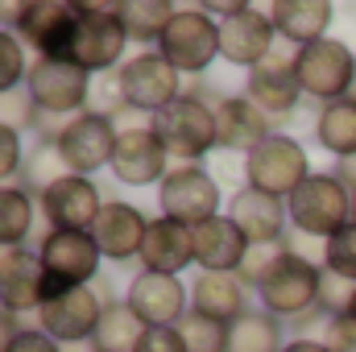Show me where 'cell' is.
Masks as SVG:
<instances>
[{"instance_id":"1","label":"cell","mask_w":356,"mask_h":352,"mask_svg":"<svg viewBox=\"0 0 356 352\" xmlns=\"http://www.w3.org/2000/svg\"><path fill=\"white\" fill-rule=\"evenodd\" d=\"M353 207H356V195L336 175H311L286 199L290 228L311 237V241H332L340 228H348Z\"/></svg>"},{"instance_id":"2","label":"cell","mask_w":356,"mask_h":352,"mask_svg":"<svg viewBox=\"0 0 356 352\" xmlns=\"http://www.w3.org/2000/svg\"><path fill=\"white\" fill-rule=\"evenodd\" d=\"M154 133L166 145L170 158H182L186 166H199V158H207L211 150H220L216 137V108L195 99V95H178L170 108H162L154 116Z\"/></svg>"},{"instance_id":"3","label":"cell","mask_w":356,"mask_h":352,"mask_svg":"<svg viewBox=\"0 0 356 352\" xmlns=\"http://www.w3.org/2000/svg\"><path fill=\"white\" fill-rule=\"evenodd\" d=\"M158 54L178 75H203L220 58V21H211L207 8H178L170 29L158 42Z\"/></svg>"},{"instance_id":"4","label":"cell","mask_w":356,"mask_h":352,"mask_svg":"<svg viewBox=\"0 0 356 352\" xmlns=\"http://www.w3.org/2000/svg\"><path fill=\"white\" fill-rule=\"evenodd\" d=\"M75 8H79V21H75L71 63H79L88 75L112 71L129 46V33L120 25V4H75Z\"/></svg>"},{"instance_id":"5","label":"cell","mask_w":356,"mask_h":352,"mask_svg":"<svg viewBox=\"0 0 356 352\" xmlns=\"http://www.w3.org/2000/svg\"><path fill=\"white\" fill-rule=\"evenodd\" d=\"M307 178H311V162H307L302 145L286 133H273L253 154H245V186H257L266 195L290 199Z\"/></svg>"},{"instance_id":"6","label":"cell","mask_w":356,"mask_h":352,"mask_svg":"<svg viewBox=\"0 0 356 352\" xmlns=\"http://www.w3.org/2000/svg\"><path fill=\"white\" fill-rule=\"evenodd\" d=\"M319 286H323V269L319 265L307 262V257H294V253H282L277 265L266 273V282L257 286V294H261L269 315L298 319V315L319 307Z\"/></svg>"},{"instance_id":"7","label":"cell","mask_w":356,"mask_h":352,"mask_svg":"<svg viewBox=\"0 0 356 352\" xmlns=\"http://www.w3.org/2000/svg\"><path fill=\"white\" fill-rule=\"evenodd\" d=\"M25 88L38 99L42 116H79V112H88L91 75L71 58H38V63H29Z\"/></svg>"},{"instance_id":"8","label":"cell","mask_w":356,"mask_h":352,"mask_svg":"<svg viewBox=\"0 0 356 352\" xmlns=\"http://www.w3.org/2000/svg\"><path fill=\"white\" fill-rule=\"evenodd\" d=\"M116 91L124 99V108L133 112H162L182 95V75L162 58V54H133L129 63H120L116 71Z\"/></svg>"},{"instance_id":"9","label":"cell","mask_w":356,"mask_h":352,"mask_svg":"<svg viewBox=\"0 0 356 352\" xmlns=\"http://www.w3.org/2000/svg\"><path fill=\"white\" fill-rule=\"evenodd\" d=\"M353 75H356L353 46H344L336 38H323V42L298 50V88L311 99H323V104L348 99Z\"/></svg>"},{"instance_id":"10","label":"cell","mask_w":356,"mask_h":352,"mask_svg":"<svg viewBox=\"0 0 356 352\" xmlns=\"http://www.w3.org/2000/svg\"><path fill=\"white\" fill-rule=\"evenodd\" d=\"M116 137H120V129H116V120L108 116V112H79V116H71L67 120V129L58 133V154H63V162L71 166V175H83L91 178L99 166H112V154H116Z\"/></svg>"},{"instance_id":"11","label":"cell","mask_w":356,"mask_h":352,"mask_svg":"<svg viewBox=\"0 0 356 352\" xmlns=\"http://www.w3.org/2000/svg\"><path fill=\"white\" fill-rule=\"evenodd\" d=\"M158 203L166 220L199 228L220 216V178L207 175L203 166H175L158 186Z\"/></svg>"},{"instance_id":"12","label":"cell","mask_w":356,"mask_h":352,"mask_svg":"<svg viewBox=\"0 0 356 352\" xmlns=\"http://www.w3.org/2000/svg\"><path fill=\"white\" fill-rule=\"evenodd\" d=\"M104 303L91 286H67L58 294H50L38 311V328L58 340V344H91L95 328H99Z\"/></svg>"},{"instance_id":"13","label":"cell","mask_w":356,"mask_h":352,"mask_svg":"<svg viewBox=\"0 0 356 352\" xmlns=\"http://www.w3.org/2000/svg\"><path fill=\"white\" fill-rule=\"evenodd\" d=\"M75 21H79V8L75 4H63V0H29L21 8L17 38L38 58H71Z\"/></svg>"},{"instance_id":"14","label":"cell","mask_w":356,"mask_h":352,"mask_svg":"<svg viewBox=\"0 0 356 352\" xmlns=\"http://www.w3.org/2000/svg\"><path fill=\"white\" fill-rule=\"evenodd\" d=\"M245 95H249L261 112H269V116L290 112V108L302 99V88H298V46L277 42L266 58L249 71Z\"/></svg>"},{"instance_id":"15","label":"cell","mask_w":356,"mask_h":352,"mask_svg":"<svg viewBox=\"0 0 356 352\" xmlns=\"http://www.w3.org/2000/svg\"><path fill=\"white\" fill-rule=\"evenodd\" d=\"M42 265H46V278L54 286H88L99 269V245L91 232H75V228H50L42 237V245L33 249Z\"/></svg>"},{"instance_id":"16","label":"cell","mask_w":356,"mask_h":352,"mask_svg":"<svg viewBox=\"0 0 356 352\" xmlns=\"http://www.w3.org/2000/svg\"><path fill=\"white\" fill-rule=\"evenodd\" d=\"M273 46H277L273 17L253 8V4H241L228 21H220V58L232 63V67H249L253 71Z\"/></svg>"},{"instance_id":"17","label":"cell","mask_w":356,"mask_h":352,"mask_svg":"<svg viewBox=\"0 0 356 352\" xmlns=\"http://www.w3.org/2000/svg\"><path fill=\"white\" fill-rule=\"evenodd\" d=\"M170 154L158 141L154 125H129L116 137V154H112V175L120 178L124 186H145V182H162L170 175L166 170Z\"/></svg>"},{"instance_id":"18","label":"cell","mask_w":356,"mask_h":352,"mask_svg":"<svg viewBox=\"0 0 356 352\" xmlns=\"http://www.w3.org/2000/svg\"><path fill=\"white\" fill-rule=\"evenodd\" d=\"M38 203H42V216L50 220V228H75V232H91L104 211L99 186L83 175L54 182L46 195H38Z\"/></svg>"},{"instance_id":"19","label":"cell","mask_w":356,"mask_h":352,"mask_svg":"<svg viewBox=\"0 0 356 352\" xmlns=\"http://www.w3.org/2000/svg\"><path fill=\"white\" fill-rule=\"evenodd\" d=\"M228 220L249 237V245H277L290 232V211L286 199L266 195L257 186H241L228 203Z\"/></svg>"},{"instance_id":"20","label":"cell","mask_w":356,"mask_h":352,"mask_svg":"<svg viewBox=\"0 0 356 352\" xmlns=\"http://www.w3.org/2000/svg\"><path fill=\"white\" fill-rule=\"evenodd\" d=\"M58 290H67V286H54L50 278H46V265L38 253H29V249H17L8 265L0 269V307L4 311H13V315H21V311H42V303L50 298V294H58Z\"/></svg>"},{"instance_id":"21","label":"cell","mask_w":356,"mask_h":352,"mask_svg":"<svg viewBox=\"0 0 356 352\" xmlns=\"http://www.w3.org/2000/svg\"><path fill=\"white\" fill-rule=\"evenodd\" d=\"M149 328H178L186 319V286L166 273H149L141 269L129 282V298H124Z\"/></svg>"},{"instance_id":"22","label":"cell","mask_w":356,"mask_h":352,"mask_svg":"<svg viewBox=\"0 0 356 352\" xmlns=\"http://www.w3.org/2000/svg\"><path fill=\"white\" fill-rule=\"evenodd\" d=\"M216 137H220V150L253 154L266 137H273V116L261 112L249 95H224L216 99Z\"/></svg>"},{"instance_id":"23","label":"cell","mask_w":356,"mask_h":352,"mask_svg":"<svg viewBox=\"0 0 356 352\" xmlns=\"http://www.w3.org/2000/svg\"><path fill=\"white\" fill-rule=\"evenodd\" d=\"M195 237V265L203 273H241V265L249 257V237L228 220V216H216L199 228H191Z\"/></svg>"},{"instance_id":"24","label":"cell","mask_w":356,"mask_h":352,"mask_svg":"<svg viewBox=\"0 0 356 352\" xmlns=\"http://www.w3.org/2000/svg\"><path fill=\"white\" fill-rule=\"evenodd\" d=\"M141 269L149 273H166V278H178L186 265H195V237L186 224L178 220H149V232L141 241V253H137Z\"/></svg>"},{"instance_id":"25","label":"cell","mask_w":356,"mask_h":352,"mask_svg":"<svg viewBox=\"0 0 356 352\" xmlns=\"http://www.w3.org/2000/svg\"><path fill=\"white\" fill-rule=\"evenodd\" d=\"M145 232H149V220H145L133 203H120V199H116V203H104V211H99V220H95V228H91L99 253L112 257V262L137 257Z\"/></svg>"},{"instance_id":"26","label":"cell","mask_w":356,"mask_h":352,"mask_svg":"<svg viewBox=\"0 0 356 352\" xmlns=\"http://www.w3.org/2000/svg\"><path fill=\"white\" fill-rule=\"evenodd\" d=\"M191 311L216 319V323H236L249 307V286L241 282V273H199L191 282Z\"/></svg>"},{"instance_id":"27","label":"cell","mask_w":356,"mask_h":352,"mask_svg":"<svg viewBox=\"0 0 356 352\" xmlns=\"http://www.w3.org/2000/svg\"><path fill=\"white\" fill-rule=\"evenodd\" d=\"M269 17H273L277 38L302 50V46H315V42L327 38V25H332L336 13H332L327 0H277L269 8Z\"/></svg>"},{"instance_id":"28","label":"cell","mask_w":356,"mask_h":352,"mask_svg":"<svg viewBox=\"0 0 356 352\" xmlns=\"http://www.w3.org/2000/svg\"><path fill=\"white\" fill-rule=\"evenodd\" d=\"M149 323L129 307V303H104V315H99V328L91 336L95 352H137L141 340H145Z\"/></svg>"},{"instance_id":"29","label":"cell","mask_w":356,"mask_h":352,"mask_svg":"<svg viewBox=\"0 0 356 352\" xmlns=\"http://www.w3.org/2000/svg\"><path fill=\"white\" fill-rule=\"evenodd\" d=\"M315 141L327 154H336V158H353L356 154V99L323 104V112L315 120Z\"/></svg>"},{"instance_id":"30","label":"cell","mask_w":356,"mask_h":352,"mask_svg":"<svg viewBox=\"0 0 356 352\" xmlns=\"http://www.w3.org/2000/svg\"><path fill=\"white\" fill-rule=\"evenodd\" d=\"M228 352H286L282 319L269 311H245L228 328Z\"/></svg>"},{"instance_id":"31","label":"cell","mask_w":356,"mask_h":352,"mask_svg":"<svg viewBox=\"0 0 356 352\" xmlns=\"http://www.w3.org/2000/svg\"><path fill=\"white\" fill-rule=\"evenodd\" d=\"M175 13L178 8L166 4V0H124L120 4V25H124L129 42L149 46V42H162V33L170 29Z\"/></svg>"},{"instance_id":"32","label":"cell","mask_w":356,"mask_h":352,"mask_svg":"<svg viewBox=\"0 0 356 352\" xmlns=\"http://www.w3.org/2000/svg\"><path fill=\"white\" fill-rule=\"evenodd\" d=\"M33 232V195L25 186H0V245L21 249Z\"/></svg>"},{"instance_id":"33","label":"cell","mask_w":356,"mask_h":352,"mask_svg":"<svg viewBox=\"0 0 356 352\" xmlns=\"http://www.w3.org/2000/svg\"><path fill=\"white\" fill-rule=\"evenodd\" d=\"M21 178H25V191L33 186L38 195H46L54 182L71 178V166L63 162V154H58V145H54V141H42L33 154H25V170H21Z\"/></svg>"},{"instance_id":"34","label":"cell","mask_w":356,"mask_h":352,"mask_svg":"<svg viewBox=\"0 0 356 352\" xmlns=\"http://www.w3.org/2000/svg\"><path fill=\"white\" fill-rule=\"evenodd\" d=\"M178 336L186 352H228V323H216L199 311H186V319L178 323Z\"/></svg>"},{"instance_id":"35","label":"cell","mask_w":356,"mask_h":352,"mask_svg":"<svg viewBox=\"0 0 356 352\" xmlns=\"http://www.w3.org/2000/svg\"><path fill=\"white\" fill-rule=\"evenodd\" d=\"M38 120H42V108H38V99L29 95L25 83L0 95V129L25 133V129H38Z\"/></svg>"},{"instance_id":"36","label":"cell","mask_w":356,"mask_h":352,"mask_svg":"<svg viewBox=\"0 0 356 352\" xmlns=\"http://www.w3.org/2000/svg\"><path fill=\"white\" fill-rule=\"evenodd\" d=\"M323 269L356 282V220L348 228H340L332 241H323Z\"/></svg>"},{"instance_id":"37","label":"cell","mask_w":356,"mask_h":352,"mask_svg":"<svg viewBox=\"0 0 356 352\" xmlns=\"http://www.w3.org/2000/svg\"><path fill=\"white\" fill-rule=\"evenodd\" d=\"M29 75V63H25V42L13 38L8 29H0V95L13 88H21Z\"/></svg>"},{"instance_id":"38","label":"cell","mask_w":356,"mask_h":352,"mask_svg":"<svg viewBox=\"0 0 356 352\" xmlns=\"http://www.w3.org/2000/svg\"><path fill=\"white\" fill-rule=\"evenodd\" d=\"M356 303V282L348 278H340V273H332V269H323V286H319V311L327 315V319H340V315H348Z\"/></svg>"},{"instance_id":"39","label":"cell","mask_w":356,"mask_h":352,"mask_svg":"<svg viewBox=\"0 0 356 352\" xmlns=\"http://www.w3.org/2000/svg\"><path fill=\"white\" fill-rule=\"evenodd\" d=\"M282 253H286V249H282V241H277V245H253V249H249V257H245V265H241V282H245V286H261V282H266V273L277 265Z\"/></svg>"},{"instance_id":"40","label":"cell","mask_w":356,"mask_h":352,"mask_svg":"<svg viewBox=\"0 0 356 352\" xmlns=\"http://www.w3.org/2000/svg\"><path fill=\"white\" fill-rule=\"evenodd\" d=\"M25 170V150H21V133L0 129V182Z\"/></svg>"},{"instance_id":"41","label":"cell","mask_w":356,"mask_h":352,"mask_svg":"<svg viewBox=\"0 0 356 352\" xmlns=\"http://www.w3.org/2000/svg\"><path fill=\"white\" fill-rule=\"evenodd\" d=\"M323 344H327V352H356V319L353 315L327 319V328H323Z\"/></svg>"},{"instance_id":"42","label":"cell","mask_w":356,"mask_h":352,"mask_svg":"<svg viewBox=\"0 0 356 352\" xmlns=\"http://www.w3.org/2000/svg\"><path fill=\"white\" fill-rule=\"evenodd\" d=\"M137 352H186V344H182L178 328H149Z\"/></svg>"},{"instance_id":"43","label":"cell","mask_w":356,"mask_h":352,"mask_svg":"<svg viewBox=\"0 0 356 352\" xmlns=\"http://www.w3.org/2000/svg\"><path fill=\"white\" fill-rule=\"evenodd\" d=\"M8 352H63V344L58 340H50L42 328H25L17 340H13V349Z\"/></svg>"},{"instance_id":"44","label":"cell","mask_w":356,"mask_h":352,"mask_svg":"<svg viewBox=\"0 0 356 352\" xmlns=\"http://www.w3.org/2000/svg\"><path fill=\"white\" fill-rule=\"evenodd\" d=\"M21 332H25V328H17V315L0 307V352H8V349H13V340H17Z\"/></svg>"},{"instance_id":"45","label":"cell","mask_w":356,"mask_h":352,"mask_svg":"<svg viewBox=\"0 0 356 352\" xmlns=\"http://www.w3.org/2000/svg\"><path fill=\"white\" fill-rule=\"evenodd\" d=\"M332 175H336V178H340V182H344V186L356 195V154H353V158H340Z\"/></svg>"},{"instance_id":"46","label":"cell","mask_w":356,"mask_h":352,"mask_svg":"<svg viewBox=\"0 0 356 352\" xmlns=\"http://www.w3.org/2000/svg\"><path fill=\"white\" fill-rule=\"evenodd\" d=\"M21 8H25V4H0V29H8V33H13V29H17V21H21Z\"/></svg>"},{"instance_id":"47","label":"cell","mask_w":356,"mask_h":352,"mask_svg":"<svg viewBox=\"0 0 356 352\" xmlns=\"http://www.w3.org/2000/svg\"><path fill=\"white\" fill-rule=\"evenodd\" d=\"M286 352H327V344H323V340H315V336H311V340H307V336H298V340H290V344H286Z\"/></svg>"},{"instance_id":"48","label":"cell","mask_w":356,"mask_h":352,"mask_svg":"<svg viewBox=\"0 0 356 352\" xmlns=\"http://www.w3.org/2000/svg\"><path fill=\"white\" fill-rule=\"evenodd\" d=\"M348 99H356V75H353V91H348Z\"/></svg>"},{"instance_id":"49","label":"cell","mask_w":356,"mask_h":352,"mask_svg":"<svg viewBox=\"0 0 356 352\" xmlns=\"http://www.w3.org/2000/svg\"><path fill=\"white\" fill-rule=\"evenodd\" d=\"M348 315H353V319H356V303H353V311H348Z\"/></svg>"},{"instance_id":"50","label":"cell","mask_w":356,"mask_h":352,"mask_svg":"<svg viewBox=\"0 0 356 352\" xmlns=\"http://www.w3.org/2000/svg\"><path fill=\"white\" fill-rule=\"evenodd\" d=\"M353 220H356V207H353Z\"/></svg>"}]
</instances>
